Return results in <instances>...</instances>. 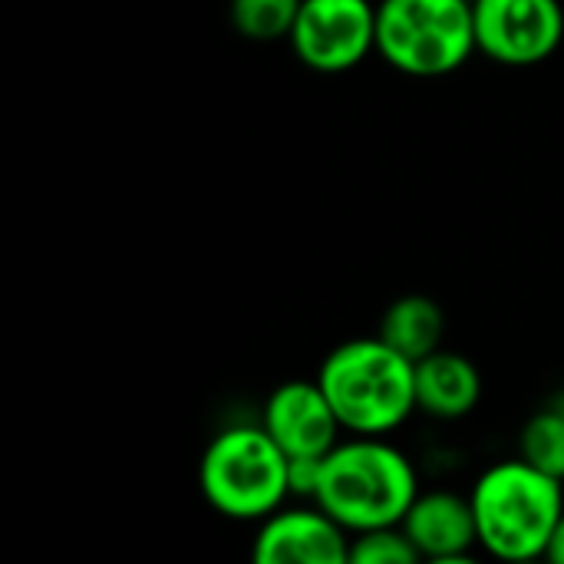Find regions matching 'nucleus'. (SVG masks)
Returning a JSON list of instances; mask_svg holds the SVG:
<instances>
[{
    "label": "nucleus",
    "instance_id": "aec40b11",
    "mask_svg": "<svg viewBox=\"0 0 564 564\" xmlns=\"http://www.w3.org/2000/svg\"><path fill=\"white\" fill-rule=\"evenodd\" d=\"M466 3H476V0H466Z\"/></svg>",
    "mask_w": 564,
    "mask_h": 564
},
{
    "label": "nucleus",
    "instance_id": "f03ea898",
    "mask_svg": "<svg viewBox=\"0 0 564 564\" xmlns=\"http://www.w3.org/2000/svg\"><path fill=\"white\" fill-rule=\"evenodd\" d=\"M479 549L499 564L545 555L564 516V482L522 456L492 463L469 489Z\"/></svg>",
    "mask_w": 564,
    "mask_h": 564
},
{
    "label": "nucleus",
    "instance_id": "4468645a",
    "mask_svg": "<svg viewBox=\"0 0 564 564\" xmlns=\"http://www.w3.org/2000/svg\"><path fill=\"white\" fill-rule=\"evenodd\" d=\"M304 0H231V26L248 40H291Z\"/></svg>",
    "mask_w": 564,
    "mask_h": 564
},
{
    "label": "nucleus",
    "instance_id": "39448f33",
    "mask_svg": "<svg viewBox=\"0 0 564 564\" xmlns=\"http://www.w3.org/2000/svg\"><path fill=\"white\" fill-rule=\"evenodd\" d=\"M476 50V17L466 0L377 3V53L410 76H446Z\"/></svg>",
    "mask_w": 564,
    "mask_h": 564
},
{
    "label": "nucleus",
    "instance_id": "423d86ee",
    "mask_svg": "<svg viewBox=\"0 0 564 564\" xmlns=\"http://www.w3.org/2000/svg\"><path fill=\"white\" fill-rule=\"evenodd\" d=\"M291 46L311 69L344 73L377 50V7L370 0H304Z\"/></svg>",
    "mask_w": 564,
    "mask_h": 564
},
{
    "label": "nucleus",
    "instance_id": "9d476101",
    "mask_svg": "<svg viewBox=\"0 0 564 564\" xmlns=\"http://www.w3.org/2000/svg\"><path fill=\"white\" fill-rule=\"evenodd\" d=\"M400 529L413 542V549L423 555V562L469 555L479 549L473 502L469 496H459L449 489H423L416 502L410 506Z\"/></svg>",
    "mask_w": 564,
    "mask_h": 564
},
{
    "label": "nucleus",
    "instance_id": "f8f14e48",
    "mask_svg": "<svg viewBox=\"0 0 564 564\" xmlns=\"http://www.w3.org/2000/svg\"><path fill=\"white\" fill-rule=\"evenodd\" d=\"M377 337H383L406 360L420 364L430 354L443 350L446 314H443V307L433 297H426V294H406V297H397L387 307Z\"/></svg>",
    "mask_w": 564,
    "mask_h": 564
},
{
    "label": "nucleus",
    "instance_id": "7ed1b4c3",
    "mask_svg": "<svg viewBox=\"0 0 564 564\" xmlns=\"http://www.w3.org/2000/svg\"><path fill=\"white\" fill-rule=\"evenodd\" d=\"M317 383L347 436H393L416 410V364L383 337H354L334 347Z\"/></svg>",
    "mask_w": 564,
    "mask_h": 564
},
{
    "label": "nucleus",
    "instance_id": "dca6fc26",
    "mask_svg": "<svg viewBox=\"0 0 564 564\" xmlns=\"http://www.w3.org/2000/svg\"><path fill=\"white\" fill-rule=\"evenodd\" d=\"M542 562L564 564V516L562 522H558V529H555V535H552V542H549V549H545V555H542Z\"/></svg>",
    "mask_w": 564,
    "mask_h": 564
},
{
    "label": "nucleus",
    "instance_id": "6e6552de",
    "mask_svg": "<svg viewBox=\"0 0 564 564\" xmlns=\"http://www.w3.org/2000/svg\"><path fill=\"white\" fill-rule=\"evenodd\" d=\"M258 423L288 453V459H324L347 436L317 377L274 387Z\"/></svg>",
    "mask_w": 564,
    "mask_h": 564
},
{
    "label": "nucleus",
    "instance_id": "2eb2a0df",
    "mask_svg": "<svg viewBox=\"0 0 564 564\" xmlns=\"http://www.w3.org/2000/svg\"><path fill=\"white\" fill-rule=\"evenodd\" d=\"M347 564H423V555L403 535V529H383L367 535H350Z\"/></svg>",
    "mask_w": 564,
    "mask_h": 564
},
{
    "label": "nucleus",
    "instance_id": "f257e3e1",
    "mask_svg": "<svg viewBox=\"0 0 564 564\" xmlns=\"http://www.w3.org/2000/svg\"><path fill=\"white\" fill-rule=\"evenodd\" d=\"M413 459L390 436H344L321 466L314 506L347 535L400 529L420 496Z\"/></svg>",
    "mask_w": 564,
    "mask_h": 564
},
{
    "label": "nucleus",
    "instance_id": "0eeeda50",
    "mask_svg": "<svg viewBox=\"0 0 564 564\" xmlns=\"http://www.w3.org/2000/svg\"><path fill=\"white\" fill-rule=\"evenodd\" d=\"M473 17L479 53L506 66L542 63L564 40L558 0H476Z\"/></svg>",
    "mask_w": 564,
    "mask_h": 564
},
{
    "label": "nucleus",
    "instance_id": "ddd939ff",
    "mask_svg": "<svg viewBox=\"0 0 564 564\" xmlns=\"http://www.w3.org/2000/svg\"><path fill=\"white\" fill-rule=\"evenodd\" d=\"M519 456L564 482V416L558 410L545 406L529 416L519 433Z\"/></svg>",
    "mask_w": 564,
    "mask_h": 564
},
{
    "label": "nucleus",
    "instance_id": "9b49d317",
    "mask_svg": "<svg viewBox=\"0 0 564 564\" xmlns=\"http://www.w3.org/2000/svg\"><path fill=\"white\" fill-rule=\"evenodd\" d=\"M482 400L479 367L456 350H436L416 364V410L440 423H456L476 413Z\"/></svg>",
    "mask_w": 564,
    "mask_h": 564
},
{
    "label": "nucleus",
    "instance_id": "a211bd4d",
    "mask_svg": "<svg viewBox=\"0 0 564 564\" xmlns=\"http://www.w3.org/2000/svg\"><path fill=\"white\" fill-rule=\"evenodd\" d=\"M549 406H552V410H558V413L564 416V390H562V393H555V400H552Z\"/></svg>",
    "mask_w": 564,
    "mask_h": 564
},
{
    "label": "nucleus",
    "instance_id": "f3484780",
    "mask_svg": "<svg viewBox=\"0 0 564 564\" xmlns=\"http://www.w3.org/2000/svg\"><path fill=\"white\" fill-rule=\"evenodd\" d=\"M423 564H486L482 558H476L473 552L469 555H453V558H430V562Z\"/></svg>",
    "mask_w": 564,
    "mask_h": 564
},
{
    "label": "nucleus",
    "instance_id": "20e7f679",
    "mask_svg": "<svg viewBox=\"0 0 564 564\" xmlns=\"http://www.w3.org/2000/svg\"><path fill=\"white\" fill-rule=\"evenodd\" d=\"M198 492L231 522H264L291 502V459L261 423H231L202 449Z\"/></svg>",
    "mask_w": 564,
    "mask_h": 564
},
{
    "label": "nucleus",
    "instance_id": "6ab92c4d",
    "mask_svg": "<svg viewBox=\"0 0 564 564\" xmlns=\"http://www.w3.org/2000/svg\"><path fill=\"white\" fill-rule=\"evenodd\" d=\"M512 564H545L542 558H535V562H512Z\"/></svg>",
    "mask_w": 564,
    "mask_h": 564
},
{
    "label": "nucleus",
    "instance_id": "1a4fd4ad",
    "mask_svg": "<svg viewBox=\"0 0 564 564\" xmlns=\"http://www.w3.org/2000/svg\"><path fill=\"white\" fill-rule=\"evenodd\" d=\"M350 535L314 502L284 506L258 522L248 564H347Z\"/></svg>",
    "mask_w": 564,
    "mask_h": 564
}]
</instances>
